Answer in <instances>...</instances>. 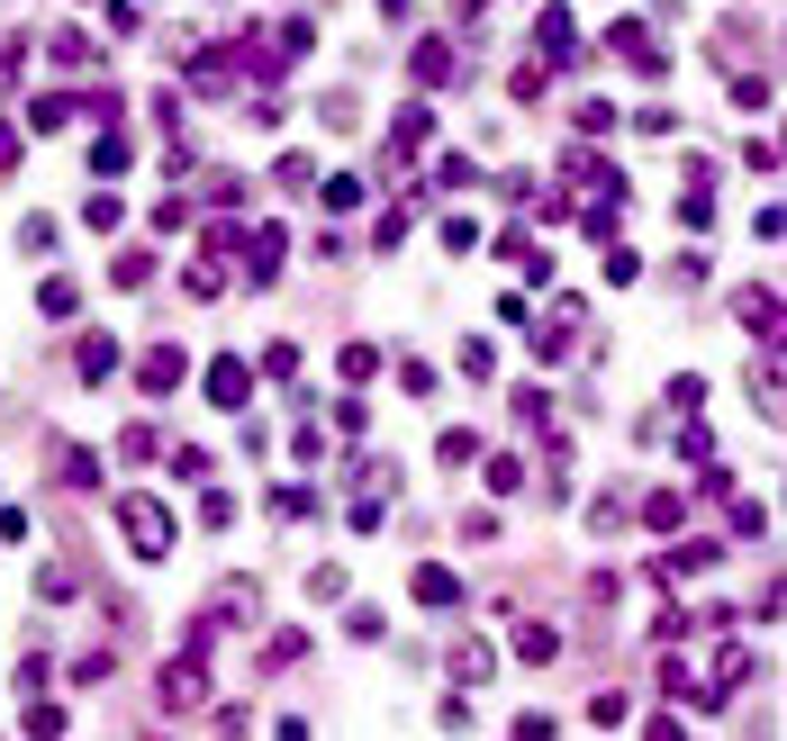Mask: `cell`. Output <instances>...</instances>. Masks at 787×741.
<instances>
[{"label": "cell", "mask_w": 787, "mask_h": 741, "mask_svg": "<svg viewBox=\"0 0 787 741\" xmlns=\"http://www.w3.org/2000/svg\"><path fill=\"white\" fill-rule=\"evenodd\" d=\"M236 253H245V281H272V272H281V253H290V236H281V227H245V244H236Z\"/></svg>", "instance_id": "8992f818"}, {"label": "cell", "mask_w": 787, "mask_h": 741, "mask_svg": "<svg viewBox=\"0 0 787 741\" xmlns=\"http://www.w3.org/2000/svg\"><path fill=\"white\" fill-rule=\"evenodd\" d=\"M317 199L345 218V209H362V181H353V172H336V181H317Z\"/></svg>", "instance_id": "7402d4cb"}, {"label": "cell", "mask_w": 787, "mask_h": 741, "mask_svg": "<svg viewBox=\"0 0 787 741\" xmlns=\"http://www.w3.org/2000/svg\"><path fill=\"white\" fill-rule=\"evenodd\" d=\"M299 651H308V633H272V642H262V660H272V669H290Z\"/></svg>", "instance_id": "4dcf8cb0"}, {"label": "cell", "mask_w": 787, "mask_h": 741, "mask_svg": "<svg viewBox=\"0 0 787 741\" xmlns=\"http://www.w3.org/2000/svg\"><path fill=\"white\" fill-rule=\"evenodd\" d=\"M19 163V137H10V127H0V172H10Z\"/></svg>", "instance_id": "1f68e13d"}, {"label": "cell", "mask_w": 787, "mask_h": 741, "mask_svg": "<svg viewBox=\"0 0 787 741\" xmlns=\"http://www.w3.org/2000/svg\"><path fill=\"white\" fill-rule=\"evenodd\" d=\"M607 281H616V290L642 281V253H634V244H607Z\"/></svg>", "instance_id": "484cf974"}, {"label": "cell", "mask_w": 787, "mask_h": 741, "mask_svg": "<svg viewBox=\"0 0 787 741\" xmlns=\"http://www.w3.org/2000/svg\"><path fill=\"white\" fill-rule=\"evenodd\" d=\"M535 54H544V63H570V54H579V28H570V10H544V19H535Z\"/></svg>", "instance_id": "8fae6325"}, {"label": "cell", "mask_w": 787, "mask_h": 741, "mask_svg": "<svg viewBox=\"0 0 787 741\" xmlns=\"http://www.w3.org/2000/svg\"><path fill=\"white\" fill-rule=\"evenodd\" d=\"M118 524H127V552H137V561H163V552H172L163 498H137V489H127V498H118Z\"/></svg>", "instance_id": "6da1fadb"}, {"label": "cell", "mask_w": 787, "mask_h": 741, "mask_svg": "<svg viewBox=\"0 0 787 741\" xmlns=\"http://www.w3.org/2000/svg\"><path fill=\"white\" fill-rule=\"evenodd\" d=\"M489 669H498L489 642H452V679H462V688H489Z\"/></svg>", "instance_id": "9a60e30c"}, {"label": "cell", "mask_w": 787, "mask_h": 741, "mask_svg": "<svg viewBox=\"0 0 787 741\" xmlns=\"http://www.w3.org/2000/svg\"><path fill=\"white\" fill-rule=\"evenodd\" d=\"M37 308H46V317H73V308H82V290H73V281H46V290H37Z\"/></svg>", "instance_id": "4316f807"}, {"label": "cell", "mask_w": 787, "mask_h": 741, "mask_svg": "<svg viewBox=\"0 0 787 741\" xmlns=\"http://www.w3.org/2000/svg\"><path fill=\"white\" fill-rule=\"evenodd\" d=\"M426 137H435V109H417V100H408V109H399V127H389V163L408 172V154H417Z\"/></svg>", "instance_id": "9c48e42d"}, {"label": "cell", "mask_w": 787, "mask_h": 741, "mask_svg": "<svg viewBox=\"0 0 787 741\" xmlns=\"http://www.w3.org/2000/svg\"><path fill=\"white\" fill-rule=\"evenodd\" d=\"M73 371H82V380H109V371H118V344H109V334H82V353H73Z\"/></svg>", "instance_id": "ac0fdd59"}, {"label": "cell", "mask_w": 787, "mask_h": 741, "mask_svg": "<svg viewBox=\"0 0 787 741\" xmlns=\"http://www.w3.org/2000/svg\"><path fill=\"white\" fill-rule=\"evenodd\" d=\"M46 54H54V63H91V37H82V28H54Z\"/></svg>", "instance_id": "603a6c76"}, {"label": "cell", "mask_w": 787, "mask_h": 741, "mask_svg": "<svg viewBox=\"0 0 787 741\" xmlns=\"http://www.w3.org/2000/svg\"><path fill=\"white\" fill-rule=\"evenodd\" d=\"M489 489H498V498H507V489H525V461H516V452H498V461H489Z\"/></svg>", "instance_id": "f546056e"}, {"label": "cell", "mask_w": 787, "mask_h": 741, "mask_svg": "<svg viewBox=\"0 0 787 741\" xmlns=\"http://www.w3.org/2000/svg\"><path fill=\"white\" fill-rule=\"evenodd\" d=\"M751 408H760V425H787V344H769L751 362Z\"/></svg>", "instance_id": "3957f363"}, {"label": "cell", "mask_w": 787, "mask_h": 741, "mask_svg": "<svg viewBox=\"0 0 787 741\" xmlns=\"http://www.w3.org/2000/svg\"><path fill=\"white\" fill-rule=\"evenodd\" d=\"M155 697H163V714H200V705H209V669H200V651H181L163 679H155Z\"/></svg>", "instance_id": "7a4b0ae2"}, {"label": "cell", "mask_w": 787, "mask_h": 741, "mask_svg": "<svg viewBox=\"0 0 787 741\" xmlns=\"http://www.w3.org/2000/svg\"><path fill=\"white\" fill-rule=\"evenodd\" d=\"M408 588H417V605H435V615H452V605H462V579H452L444 561H426V570H417Z\"/></svg>", "instance_id": "7c38bea8"}, {"label": "cell", "mask_w": 787, "mask_h": 741, "mask_svg": "<svg viewBox=\"0 0 787 741\" xmlns=\"http://www.w3.org/2000/svg\"><path fill=\"white\" fill-rule=\"evenodd\" d=\"M155 452H163L155 425H127V434H118V461H155Z\"/></svg>", "instance_id": "83f0119b"}, {"label": "cell", "mask_w": 787, "mask_h": 741, "mask_svg": "<svg viewBox=\"0 0 787 741\" xmlns=\"http://www.w3.org/2000/svg\"><path fill=\"white\" fill-rule=\"evenodd\" d=\"M516 660H525V669H552V660H561V633H552V624H516Z\"/></svg>", "instance_id": "4fadbf2b"}, {"label": "cell", "mask_w": 787, "mask_h": 741, "mask_svg": "<svg viewBox=\"0 0 787 741\" xmlns=\"http://www.w3.org/2000/svg\"><path fill=\"white\" fill-rule=\"evenodd\" d=\"M679 515H688L679 489H651V498H642V524H651V533H679Z\"/></svg>", "instance_id": "e0dca14e"}, {"label": "cell", "mask_w": 787, "mask_h": 741, "mask_svg": "<svg viewBox=\"0 0 787 741\" xmlns=\"http://www.w3.org/2000/svg\"><path fill=\"white\" fill-rule=\"evenodd\" d=\"M743 679H751V651H743V642H725V651H715V679H706V688H715V697H734Z\"/></svg>", "instance_id": "2e32d148"}, {"label": "cell", "mask_w": 787, "mask_h": 741, "mask_svg": "<svg viewBox=\"0 0 787 741\" xmlns=\"http://www.w3.org/2000/svg\"><path fill=\"white\" fill-rule=\"evenodd\" d=\"M435 461H444V470H462V461H480V434H471V425H452V434L435 443Z\"/></svg>", "instance_id": "d6986e66"}, {"label": "cell", "mask_w": 787, "mask_h": 741, "mask_svg": "<svg viewBox=\"0 0 787 741\" xmlns=\"http://www.w3.org/2000/svg\"><path fill=\"white\" fill-rule=\"evenodd\" d=\"M471 181H480L471 154H444V163H435V190H471Z\"/></svg>", "instance_id": "cb8c5ba5"}, {"label": "cell", "mask_w": 787, "mask_h": 741, "mask_svg": "<svg viewBox=\"0 0 787 741\" xmlns=\"http://www.w3.org/2000/svg\"><path fill=\"white\" fill-rule=\"evenodd\" d=\"M607 46H616V54L634 63V73H651V82H661V73H670V54H661V37H651L642 19H616V28H607Z\"/></svg>", "instance_id": "277c9868"}, {"label": "cell", "mask_w": 787, "mask_h": 741, "mask_svg": "<svg viewBox=\"0 0 787 741\" xmlns=\"http://www.w3.org/2000/svg\"><path fill=\"white\" fill-rule=\"evenodd\" d=\"M245 398H253V371H245L236 353H218V362H209V408H245Z\"/></svg>", "instance_id": "ba28073f"}, {"label": "cell", "mask_w": 787, "mask_h": 741, "mask_svg": "<svg viewBox=\"0 0 787 741\" xmlns=\"http://www.w3.org/2000/svg\"><path fill=\"white\" fill-rule=\"evenodd\" d=\"M109 281H118V290H146V281H155V253H118Z\"/></svg>", "instance_id": "44dd1931"}, {"label": "cell", "mask_w": 787, "mask_h": 741, "mask_svg": "<svg viewBox=\"0 0 787 741\" xmlns=\"http://www.w3.org/2000/svg\"><path fill=\"white\" fill-rule=\"evenodd\" d=\"M91 172L118 181V172H127V137H100V146H91Z\"/></svg>", "instance_id": "d4e9b609"}, {"label": "cell", "mask_w": 787, "mask_h": 741, "mask_svg": "<svg viewBox=\"0 0 787 741\" xmlns=\"http://www.w3.org/2000/svg\"><path fill=\"white\" fill-rule=\"evenodd\" d=\"M778 154H787V137H778Z\"/></svg>", "instance_id": "d6a6232c"}, {"label": "cell", "mask_w": 787, "mask_h": 741, "mask_svg": "<svg viewBox=\"0 0 787 741\" xmlns=\"http://www.w3.org/2000/svg\"><path fill=\"white\" fill-rule=\"evenodd\" d=\"M408 73H417V82H426V91H444V82H452V73H462V54H452V46H444V37H426V46H417V54H408Z\"/></svg>", "instance_id": "30bf717a"}, {"label": "cell", "mask_w": 787, "mask_h": 741, "mask_svg": "<svg viewBox=\"0 0 787 741\" xmlns=\"http://www.w3.org/2000/svg\"><path fill=\"white\" fill-rule=\"evenodd\" d=\"M688 570H715V543H679L670 552V579H688Z\"/></svg>", "instance_id": "f1b7e54d"}, {"label": "cell", "mask_w": 787, "mask_h": 741, "mask_svg": "<svg viewBox=\"0 0 787 741\" xmlns=\"http://www.w3.org/2000/svg\"><path fill=\"white\" fill-rule=\"evenodd\" d=\"M63 118H73V100H54V91H37V100H28V127H37V137H54Z\"/></svg>", "instance_id": "ffe728a7"}, {"label": "cell", "mask_w": 787, "mask_h": 741, "mask_svg": "<svg viewBox=\"0 0 787 741\" xmlns=\"http://www.w3.org/2000/svg\"><path fill=\"white\" fill-rule=\"evenodd\" d=\"M734 317L760 334V344H787V299H769V290H743V299H734Z\"/></svg>", "instance_id": "5b68a950"}, {"label": "cell", "mask_w": 787, "mask_h": 741, "mask_svg": "<svg viewBox=\"0 0 787 741\" xmlns=\"http://www.w3.org/2000/svg\"><path fill=\"white\" fill-rule=\"evenodd\" d=\"M181 371H190V362H181V344H155V353L137 362V389H146V398H172V389H181Z\"/></svg>", "instance_id": "52a82bcc"}, {"label": "cell", "mask_w": 787, "mask_h": 741, "mask_svg": "<svg viewBox=\"0 0 787 741\" xmlns=\"http://www.w3.org/2000/svg\"><path fill=\"white\" fill-rule=\"evenodd\" d=\"M54 480H63V489H100V461H91L82 443H54Z\"/></svg>", "instance_id": "5bb4252c"}]
</instances>
